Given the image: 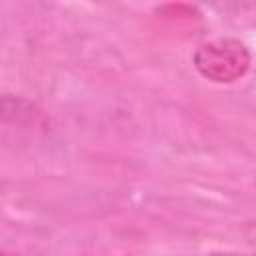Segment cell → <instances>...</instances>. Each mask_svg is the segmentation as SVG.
<instances>
[{
	"label": "cell",
	"mask_w": 256,
	"mask_h": 256,
	"mask_svg": "<svg viewBox=\"0 0 256 256\" xmlns=\"http://www.w3.org/2000/svg\"><path fill=\"white\" fill-rule=\"evenodd\" d=\"M0 256H20V254H16V252H12V250H4V248H0Z\"/></svg>",
	"instance_id": "7a4b0ae2"
},
{
	"label": "cell",
	"mask_w": 256,
	"mask_h": 256,
	"mask_svg": "<svg viewBox=\"0 0 256 256\" xmlns=\"http://www.w3.org/2000/svg\"><path fill=\"white\" fill-rule=\"evenodd\" d=\"M194 66L204 78L230 84L246 74L250 66V52L238 40H214L202 44L194 52Z\"/></svg>",
	"instance_id": "6da1fadb"
}]
</instances>
